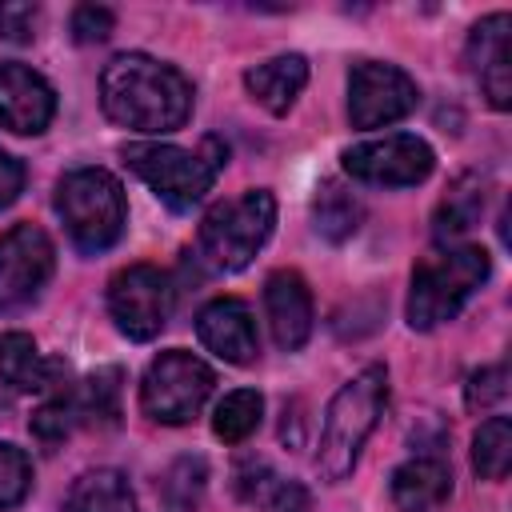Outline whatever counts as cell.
<instances>
[{"mask_svg":"<svg viewBox=\"0 0 512 512\" xmlns=\"http://www.w3.org/2000/svg\"><path fill=\"white\" fill-rule=\"evenodd\" d=\"M64 512H136V496H132V484L124 472L92 468L72 484Z\"/></svg>","mask_w":512,"mask_h":512,"instance_id":"obj_20","label":"cell"},{"mask_svg":"<svg viewBox=\"0 0 512 512\" xmlns=\"http://www.w3.org/2000/svg\"><path fill=\"white\" fill-rule=\"evenodd\" d=\"M416 104H420V88L396 64L360 60L348 72V120H352V128H364V132L388 128V124L412 116Z\"/></svg>","mask_w":512,"mask_h":512,"instance_id":"obj_9","label":"cell"},{"mask_svg":"<svg viewBox=\"0 0 512 512\" xmlns=\"http://www.w3.org/2000/svg\"><path fill=\"white\" fill-rule=\"evenodd\" d=\"M224 160H228V148L212 136L196 152L176 148V144H124V164L176 212L204 200V192L216 184Z\"/></svg>","mask_w":512,"mask_h":512,"instance_id":"obj_4","label":"cell"},{"mask_svg":"<svg viewBox=\"0 0 512 512\" xmlns=\"http://www.w3.org/2000/svg\"><path fill=\"white\" fill-rule=\"evenodd\" d=\"M384 408H388V372L380 364L360 368L328 400V412L320 424V444H316V472L328 484H340L356 468L360 448L372 436V428L380 424Z\"/></svg>","mask_w":512,"mask_h":512,"instance_id":"obj_2","label":"cell"},{"mask_svg":"<svg viewBox=\"0 0 512 512\" xmlns=\"http://www.w3.org/2000/svg\"><path fill=\"white\" fill-rule=\"evenodd\" d=\"M60 364L44 360L36 352V340L28 332H4L0 336V380L16 392H48L56 388Z\"/></svg>","mask_w":512,"mask_h":512,"instance_id":"obj_18","label":"cell"},{"mask_svg":"<svg viewBox=\"0 0 512 512\" xmlns=\"http://www.w3.org/2000/svg\"><path fill=\"white\" fill-rule=\"evenodd\" d=\"M24 188V164L0 148V208H8Z\"/></svg>","mask_w":512,"mask_h":512,"instance_id":"obj_32","label":"cell"},{"mask_svg":"<svg viewBox=\"0 0 512 512\" xmlns=\"http://www.w3.org/2000/svg\"><path fill=\"white\" fill-rule=\"evenodd\" d=\"M264 312H268L272 340L284 352L304 348V340L312 336V292H308L300 272L280 268V272L268 276V284H264Z\"/></svg>","mask_w":512,"mask_h":512,"instance_id":"obj_15","label":"cell"},{"mask_svg":"<svg viewBox=\"0 0 512 512\" xmlns=\"http://www.w3.org/2000/svg\"><path fill=\"white\" fill-rule=\"evenodd\" d=\"M504 396H508V368H504V364H488V368H480V372L468 376L464 400H468L472 412H488V408H496Z\"/></svg>","mask_w":512,"mask_h":512,"instance_id":"obj_29","label":"cell"},{"mask_svg":"<svg viewBox=\"0 0 512 512\" xmlns=\"http://www.w3.org/2000/svg\"><path fill=\"white\" fill-rule=\"evenodd\" d=\"M452 496V468L440 456H412L392 472V500L400 512H436Z\"/></svg>","mask_w":512,"mask_h":512,"instance_id":"obj_16","label":"cell"},{"mask_svg":"<svg viewBox=\"0 0 512 512\" xmlns=\"http://www.w3.org/2000/svg\"><path fill=\"white\" fill-rule=\"evenodd\" d=\"M344 172L360 184H376V188H408L428 180V172L436 168V152L408 132H392V136H376L364 144L344 148Z\"/></svg>","mask_w":512,"mask_h":512,"instance_id":"obj_10","label":"cell"},{"mask_svg":"<svg viewBox=\"0 0 512 512\" xmlns=\"http://www.w3.org/2000/svg\"><path fill=\"white\" fill-rule=\"evenodd\" d=\"M236 492L248 504H260V508H272V512H308L312 508L308 488L296 484V480H284L264 460H244L236 468Z\"/></svg>","mask_w":512,"mask_h":512,"instance_id":"obj_19","label":"cell"},{"mask_svg":"<svg viewBox=\"0 0 512 512\" xmlns=\"http://www.w3.org/2000/svg\"><path fill=\"white\" fill-rule=\"evenodd\" d=\"M112 28H116V12L104 4H80L72 12V40L76 44H100L112 36Z\"/></svg>","mask_w":512,"mask_h":512,"instance_id":"obj_30","label":"cell"},{"mask_svg":"<svg viewBox=\"0 0 512 512\" xmlns=\"http://www.w3.org/2000/svg\"><path fill=\"white\" fill-rule=\"evenodd\" d=\"M212 384L216 376L200 356L184 348H168L148 364L140 380V408L156 424H188L212 396Z\"/></svg>","mask_w":512,"mask_h":512,"instance_id":"obj_7","label":"cell"},{"mask_svg":"<svg viewBox=\"0 0 512 512\" xmlns=\"http://www.w3.org/2000/svg\"><path fill=\"white\" fill-rule=\"evenodd\" d=\"M56 212L80 252H104L120 240L128 208L124 188L104 168H72L56 184Z\"/></svg>","mask_w":512,"mask_h":512,"instance_id":"obj_6","label":"cell"},{"mask_svg":"<svg viewBox=\"0 0 512 512\" xmlns=\"http://www.w3.org/2000/svg\"><path fill=\"white\" fill-rule=\"evenodd\" d=\"M56 116V92L52 84L28 68V64H0V128L16 136H36Z\"/></svg>","mask_w":512,"mask_h":512,"instance_id":"obj_12","label":"cell"},{"mask_svg":"<svg viewBox=\"0 0 512 512\" xmlns=\"http://www.w3.org/2000/svg\"><path fill=\"white\" fill-rule=\"evenodd\" d=\"M312 212H316V228H320L328 240H344V236H352V232L360 228V216H364L360 204H356V196L344 192V188L332 184V180L316 192Z\"/></svg>","mask_w":512,"mask_h":512,"instance_id":"obj_24","label":"cell"},{"mask_svg":"<svg viewBox=\"0 0 512 512\" xmlns=\"http://www.w3.org/2000/svg\"><path fill=\"white\" fill-rule=\"evenodd\" d=\"M36 24H40V8L36 4H0V40L8 44H28L36 36Z\"/></svg>","mask_w":512,"mask_h":512,"instance_id":"obj_31","label":"cell"},{"mask_svg":"<svg viewBox=\"0 0 512 512\" xmlns=\"http://www.w3.org/2000/svg\"><path fill=\"white\" fill-rule=\"evenodd\" d=\"M56 268V248L44 228L12 224L0 232V312L28 308Z\"/></svg>","mask_w":512,"mask_h":512,"instance_id":"obj_11","label":"cell"},{"mask_svg":"<svg viewBox=\"0 0 512 512\" xmlns=\"http://www.w3.org/2000/svg\"><path fill=\"white\" fill-rule=\"evenodd\" d=\"M512 464V420L492 416L472 436V468L480 480H504Z\"/></svg>","mask_w":512,"mask_h":512,"instance_id":"obj_23","label":"cell"},{"mask_svg":"<svg viewBox=\"0 0 512 512\" xmlns=\"http://www.w3.org/2000/svg\"><path fill=\"white\" fill-rule=\"evenodd\" d=\"M508 28H512V16L508 12H492L484 16L472 36H468V60H472V72L480 76V88L488 96L492 108H508L512 104V64H508Z\"/></svg>","mask_w":512,"mask_h":512,"instance_id":"obj_14","label":"cell"},{"mask_svg":"<svg viewBox=\"0 0 512 512\" xmlns=\"http://www.w3.org/2000/svg\"><path fill=\"white\" fill-rule=\"evenodd\" d=\"M108 312L128 340H156L172 316V280L152 264L120 268L108 284Z\"/></svg>","mask_w":512,"mask_h":512,"instance_id":"obj_8","label":"cell"},{"mask_svg":"<svg viewBox=\"0 0 512 512\" xmlns=\"http://www.w3.org/2000/svg\"><path fill=\"white\" fill-rule=\"evenodd\" d=\"M76 420H80L76 396H72V392H56V396H48V400L32 412L28 428H32V436H36L44 448H56L60 440H68V432L76 428Z\"/></svg>","mask_w":512,"mask_h":512,"instance_id":"obj_27","label":"cell"},{"mask_svg":"<svg viewBox=\"0 0 512 512\" xmlns=\"http://www.w3.org/2000/svg\"><path fill=\"white\" fill-rule=\"evenodd\" d=\"M32 488V460L16 444H0V512L16 508Z\"/></svg>","mask_w":512,"mask_h":512,"instance_id":"obj_28","label":"cell"},{"mask_svg":"<svg viewBox=\"0 0 512 512\" xmlns=\"http://www.w3.org/2000/svg\"><path fill=\"white\" fill-rule=\"evenodd\" d=\"M76 396V412L88 416V420H100V424H116L120 416V368H100L92 372Z\"/></svg>","mask_w":512,"mask_h":512,"instance_id":"obj_25","label":"cell"},{"mask_svg":"<svg viewBox=\"0 0 512 512\" xmlns=\"http://www.w3.org/2000/svg\"><path fill=\"white\" fill-rule=\"evenodd\" d=\"M260 416H264V400L256 388H236L228 392L216 412H212V432L224 440V444H244L256 428H260Z\"/></svg>","mask_w":512,"mask_h":512,"instance_id":"obj_22","label":"cell"},{"mask_svg":"<svg viewBox=\"0 0 512 512\" xmlns=\"http://www.w3.org/2000/svg\"><path fill=\"white\" fill-rule=\"evenodd\" d=\"M196 336L208 352H216L228 364H252L260 356V336H256L252 308L236 296H220V300L204 304L200 316H196Z\"/></svg>","mask_w":512,"mask_h":512,"instance_id":"obj_13","label":"cell"},{"mask_svg":"<svg viewBox=\"0 0 512 512\" xmlns=\"http://www.w3.org/2000/svg\"><path fill=\"white\" fill-rule=\"evenodd\" d=\"M492 260L480 244H448L432 256H424L412 268V288H408V324L416 332H432L448 324L472 292L488 280Z\"/></svg>","mask_w":512,"mask_h":512,"instance_id":"obj_3","label":"cell"},{"mask_svg":"<svg viewBox=\"0 0 512 512\" xmlns=\"http://www.w3.org/2000/svg\"><path fill=\"white\" fill-rule=\"evenodd\" d=\"M480 212H484V184H480V176H464V180H456L452 188H448V196L440 200V208H436V216H432V236L448 248V244H460L468 232H472V224L480 220Z\"/></svg>","mask_w":512,"mask_h":512,"instance_id":"obj_21","label":"cell"},{"mask_svg":"<svg viewBox=\"0 0 512 512\" xmlns=\"http://www.w3.org/2000/svg\"><path fill=\"white\" fill-rule=\"evenodd\" d=\"M100 104L108 120L132 132H176L192 116V84L180 68L144 52H120L100 72Z\"/></svg>","mask_w":512,"mask_h":512,"instance_id":"obj_1","label":"cell"},{"mask_svg":"<svg viewBox=\"0 0 512 512\" xmlns=\"http://www.w3.org/2000/svg\"><path fill=\"white\" fill-rule=\"evenodd\" d=\"M304 84H308V60L296 56V52L272 56V60H264V64H256V68L244 72L248 96L260 108H268L272 116H284L296 104V96L304 92Z\"/></svg>","mask_w":512,"mask_h":512,"instance_id":"obj_17","label":"cell"},{"mask_svg":"<svg viewBox=\"0 0 512 512\" xmlns=\"http://www.w3.org/2000/svg\"><path fill=\"white\" fill-rule=\"evenodd\" d=\"M204 480H208V468L200 456H184L168 468L164 484H160V500L168 512H192L200 492H204Z\"/></svg>","mask_w":512,"mask_h":512,"instance_id":"obj_26","label":"cell"},{"mask_svg":"<svg viewBox=\"0 0 512 512\" xmlns=\"http://www.w3.org/2000/svg\"><path fill=\"white\" fill-rule=\"evenodd\" d=\"M276 224V196L268 188H248L220 200L200 220V260L216 272H240L264 248Z\"/></svg>","mask_w":512,"mask_h":512,"instance_id":"obj_5","label":"cell"}]
</instances>
